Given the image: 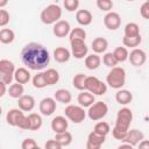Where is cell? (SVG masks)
<instances>
[{"label": "cell", "mask_w": 149, "mask_h": 149, "mask_svg": "<svg viewBox=\"0 0 149 149\" xmlns=\"http://www.w3.org/2000/svg\"><path fill=\"white\" fill-rule=\"evenodd\" d=\"M21 61L28 69L41 71L49 64L50 55L48 49L41 43L30 42L22 48Z\"/></svg>", "instance_id": "6da1fadb"}, {"label": "cell", "mask_w": 149, "mask_h": 149, "mask_svg": "<svg viewBox=\"0 0 149 149\" xmlns=\"http://www.w3.org/2000/svg\"><path fill=\"white\" fill-rule=\"evenodd\" d=\"M126 83V71L121 66H113L111 68V71L106 76V84L111 86L112 88L119 90L122 88V86Z\"/></svg>", "instance_id": "7a4b0ae2"}, {"label": "cell", "mask_w": 149, "mask_h": 149, "mask_svg": "<svg viewBox=\"0 0 149 149\" xmlns=\"http://www.w3.org/2000/svg\"><path fill=\"white\" fill-rule=\"evenodd\" d=\"M62 17V8L56 3L48 5L40 14V19L44 24H54Z\"/></svg>", "instance_id": "3957f363"}, {"label": "cell", "mask_w": 149, "mask_h": 149, "mask_svg": "<svg viewBox=\"0 0 149 149\" xmlns=\"http://www.w3.org/2000/svg\"><path fill=\"white\" fill-rule=\"evenodd\" d=\"M85 90L94 95H104L107 92V84L101 81L95 76H86Z\"/></svg>", "instance_id": "277c9868"}, {"label": "cell", "mask_w": 149, "mask_h": 149, "mask_svg": "<svg viewBox=\"0 0 149 149\" xmlns=\"http://www.w3.org/2000/svg\"><path fill=\"white\" fill-rule=\"evenodd\" d=\"M64 113H65L66 119H69L73 123H80L86 118V112H85L84 107H81L80 105H70V104H68V106L65 107Z\"/></svg>", "instance_id": "5b68a950"}, {"label": "cell", "mask_w": 149, "mask_h": 149, "mask_svg": "<svg viewBox=\"0 0 149 149\" xmlns=\"http://www.w3.org/2000/svg\"><path fill=\"white\" fill-rule=\"evenodd\" d=\"M107 112H108V106L104 101H94L91 106H88L86 113L92 121H99L106 116Z\"/></svg>", "instance_id": "8992f818"}, {"label": "cell", "mask_w": 149, "mask_h": 149, "mask_svg": "<svg viewBox=\"0 0 149 149\" xmlns=\"http://www.w3.org/2000/svg\"><path fill=\"white\" fill-rule=\"evenodd\" d=\"M132 120H133V112L130 111V108L123 107V108H121V109L118 111L116 120H115V125L114 126L128 130L129 129V126L132 123Z\"/></svg>", "instance_id": "52a82bcc"}, {"label": "cell", "mask_w": 149, "mask_h": 149, "mask_svg": "<svg viewBox=\"0 0 149 149\" xmlns=\"http://www.w3.org/2000/svg\"><path fill=\"white\" fill-rule=\"evenodd\" d=\"M70 45H71V54L74 58L83 59L86 57L88 52V48L85 44L84 40H72L70 41Z\"/></svg>", "instance_id": "ba28073f"}, {"label": "cell", "mask_w": 149, "mask_h": 149, "mask_svg": "<svg viewBox=\"0 0 149 149\" xmlns=\"http://www.w3.org/2000/svg\"><path fill=\"white\" fill-rule=\"evenodd\" d=\"M104 24L109 30H116L121 26V16L119 13L109 10L104 16Z\"/></svg>", "instance_id": "9c48e42d"}, {"label": "cell", "mask_w": 149, "mask_h": 149, "mask_svg": "<svg viewBox=\"0 0 149 149\" xmlns=\"http://www.w3.org/2000/svg\"><path fill=\"white\" fill-rule=\"evenodd\" d=\"M128 59H129V62H130L132 65H134V66H141V65H143L146 63L147 55H146L144 50L134 48L128 54Z\"/></svg>", "instance_id": "30bf717a"}, {"label": "cell", "mask_w": 149, "mask_h": 149, "mask_svg": "<svg viewBox=\"0 0 149 149\" xmlns=\"http://www.w3.org/2000/svg\"><path fill=\"white\" fill-rule=\"evenodd\" d=\"M38 108H40V112L42 115L49 116V115L54 114V112L56 111V100L54 98H50V97L43 98L40 101Z\"/></svg>", "instance_id": "8fae6325"}, {"label": "cell", "mask_w": 149, "mask_h": 149, "mask_svg": "<svg viewBox=\"0 0 149 149\" xmlns=\"http://www.w3.org/2000/svg\"><path fill=\"white\" fill-rule=\"evenodd\" d=\"M143 139H144V134L141 130H139L136 128H133V129H128V132H127L122 142H126V143L130 144L132 147H136Z\"/></svg>", "instance_id": "7c38bea8"}, {"label": "cell", "mask_w": 149, "mask_h": 149, "mask_svg": "<svg viewBox=\"0 0 149 149\" xmlns=\"http://www.w3.org/2000/svg\"><path fill=\"white\" fill-rule=\"evenodd\" d=\"M106 136L97 133V132H91L87 136V142H86V148L87 149H99L104 143H105Z\"/></svg>", "instance_id": "4fadbf2b"}, {"label": "cell", "mask_w": 149, "mask_h": 149, "mask_svg": "<svg viewBox=\"0 0 149 149\" xmlns=\"http://www.w3.org/2000/svg\"><path fill=\"white\" fill-rule=\"evenodd\" d=\"M71 30V27H70V23L66 21V20H58L57 22L54 23V28H52V33L56 37H65L69 35Z\"/></svg>", "instance_id": "5bb4252c"}, {"label": "cell", "mask_w": 149, "mask_h": 149, "mask_svg": "<svg viewBox=\"0 0 149 149\" xmlns=\"http://www.w3.org/2000/svg\"><path fill=\"white\" fill-rule=\"evenodd\" d=\"M51 129L56 133H63L65 130H68V127H69V122H68V119L63 115H57L55 116L52 120H51Z\"/></svg>", "instance_id": "9a60e30c"}, {"label": "cell", "mask_w": 149, "mask_h": 149, "mask_svg": "<svg viewBox=\"0 0 149 149\" xmlns=\"http://www.w3.org/2000/svg\"><path fill=\"white\" fill-rule=\"evenodd\" d=\"M17 105L19 108L23 112H30L34 109L35 107V99L31 95H27V94H22L19 99H17Z\"/></svg>", "instance_id": "2e32d148"}, {"label": "cell", "mask_w": 149, "mask_h": 149, "mask_svg": "<svg viewBox=\"0 0 149 149\" xmlns=\"http://www.w3.org/2000/svg\"><path fill=\"white\" fill-rule=\"evenodd\" d=\"M76 20L80 26H90L92 23V13L87 9H78L76 12Z\"/></svg>", "instance_id": "e0dca14e"}, {"label": "cell", "mask_w": 149, "mask_h": 149, "mask_svg": "<svg viewBox=\"0 0 149 149\" xmlns=\"http://www.w3.org/2000/svg\"><path fill=\"white\" fill-rule=\"evenodd\" d=\"M13 77H14V80L16 83H20V84L23 85V84H27L30 80L31 74L28 71V69H26V68H19V69H15Z\"/></svg>", "instance_id": "ac0fdd59"}, {"label": "cell", "mask_w": 149, "mask_h": 149, "mask_svg": "<svg viewBox=\"0 0 149 149\" xmlns=\"http://www.w3.org/2000/svg\"><path fill=\"white\" fill-rule=\"evenodd\" d=\"M77 101H78V104H79L81 107H84V108H85V107H88V106H91V105L95 101L94 94H92L91 92L84 90V91H81V92L78 94Z\"/></svg>", "instance_id": "d6986e66"}, {"label": "cell", "mask_w": 149, "mask_h": 149, "mask_svg": "<svg viewBox=\"0 0 149 149\" xmlns=\"http://www.w3.org/2000/svg\"><path fill=\"white\" fill-rule=\"evenodd\" d=\"M52 55H54L55 61L58 62V63H65V62H68V61L70 59V57H71V52H70L66 48H64V47H57V48L54 50Z\"/></svg>", "instance_id": "ffe728a7"}, {"label": "cell", "mask_w": 149, "mask_h": 149, "mask_svg": "<svg viewBox=\"0 0 149 149\" xmlns=\"http://www.w3.org/2000/svg\"><path fill=\"white\" fill-rule=\"evenodd\" d=\"M92 50L94 54H102L107 50V47H108V42L106 38L104 37H95L93 41H92Z\"/></svg>", "instance_id": "44dd1931"}, {"label": "cell", "mask_w": 149, "mask_h": 149, "mask_svg": "<svg viewBox=\"0 0 149 149\" xmlns=\"http://www.w3.org/2000/svg\"><path fill=\"white\" fill-rule=\"evenodd\" d=\"M115 100L120 105H128L133 100V94L128 90L119 88L118 92L115 93Z\"/></svg>", "instance_id": "7402d4cb"}, {"label": "cell", "mask_w": 149, "mask_h": 149, "mask_svg": "<svg viewBox=\"0 0 149 149\" xmlns=\"http://www.w3.org/2000/svg\"><path fill=\"white\" fill-rule=\"evenodd\" d=\"M54 99L58 102H62V104H70L71 100H72V95H71V92L69 90H65V88H59L55 92L54 94Z\"/></svg>", "instance_id": "603a6c76"}, {"label": "cell", "mask_w": 149, "mask_h": 149, "mask_svg": "<svg viewBox=\"0 0 149 149\" xmlns=\"http://www.w3.org/2000/svg\"><path fill=\"white\" fill-rule=\"evenodd\" d=\"M101 63V58L99 57L98 54H91V55H86L85 57V66L88 70H95L100 66Z\"/></svg>", "instance_id": "cb8c5ba5"}, {"label": "cell", "mask_w": 149, "mask_h": 149, "mask_svg": "<svg viewBox=\"0 0 149 149\" xmlns=\"http://www.w3.org/2000/svg\"><path fill=\"white\" fill-rule=\"evenodd\" d=\"M23 114V111H21L20 108H12L7 112L6 114V121L9 126L12 127H16V122H17V119L20 118V115Z\"/></svg>", "instance_id": "d4e9b609"}, {"label": "cell", "mask_w": 149, "mask_h": 149, "mask_svg": "<svg viewBox=\"0 0 149 149\" xmlns=\"http://www.w3.org/2000/svg\"><path fill=\"white\" fill-rule=\"evenodd\" d=\"M43 73H44V79L47 81V85H50L51 86V85H55V84L58 83V80H59V73H58L57 70L50 68V69H47Z\"/></svg>", "instance_id": "484cf974"}, {"label": "cell", "mask_w": 149, "mask_h": 149, "mask_svg": "<svg viewBox=\"0 0 149 149\" xmlns=\"http://www.w3.org/2000/svg\"><path fill=\"white\" fill-rule=\"evenodd\" d=\"M24 92V88H23V85L20 84V83H12L9 85V88L7 90V93L9 94L10 98H14V99H19Z\"/></svg>", "instance_id": "4316f807"}, {"label": "cell", "mask_w": 149, "mask_h": 149, "mask_svg": "<svg viewBox=\"0 0 149 149\" xmlns=\"http://www.w3.org/2000/svg\"><path fill=\"white\" fill-rule=\"evenodd\" d=\"M28 120H29V130H38L42 127V118L40 114L37 113H30L28 115Z\"/></svg>", "instance_id": "83f0119b"}, {"label": "cell", "mask_w": 149, "mask_h": 149, "mask_svg": "<svg viewBox=\"0 0 149 149\" xmlns=\"http://www.w3.org/2000/svg\"><path fill=\"white\" fill-rule=\"evenodd\" d=\"M55 140L61 144V147H68L72 142V134L68 130H65L63 133H56Z\"/></svg>", "instance_id": "f1b7e54d"}, {"label": "cell", "mask_w": 149, "mask_h": 149, "mask_svg": "<svg viewBox=\"0 0 149 149\" xmlns=\"http://www.w3.org/2000/svg\"><path fill=\"white\" fill-rule=\"evenodd\" d=\"M15 38V34L10 28L0 29V42L2 44H10Z\"/></svg>", "instance_id": "f546056e"}, {"label": "cell", "mask_w": 149, "mask_h": 149, "mask_svg": "<svg viewBox=\"0 0 149 149\" xmlns=\"http://www.w3.org/2000/svg\"><path fill=\"white\" fill-rule=\"evenodd\" d=\"M142 42V37L141 35H135V36H123L122 38V43L123 47L126 48H136L137 45H140V43Z\"/></svg>", "instance_id": "4dcf8cb0"}, {"label": "cell", "mask_w": 149, "mask_h": 149, "mask_svg": "<svg viewBox=\"0 0 149 149\" xmlns=\"http://www.w3.org/2000/svg\"><path fill=\"white\" fill-rule=\"evenodd\" d=\"M128 49L126 47H118L114 49L113 51V55L115 57V59L118 61V63H122V62H126L128 59Z\"/></svg>", "instance_id": "1f68e13d"}, {"label": "cell", "mask_w": 149, "mask_h": 149, "mask_svg": "<svg viewBox=\"0 0 149 149\" xmlns=\"http://www.w3.org/2000/svg\"><path fill=\"white\" fill-rule=\"evenodd\" d=\"M69 38H70V41H72V40H84L85 41V38H86V31L83 28H80V27H76V28H73V29L70 30Z\"/></svg>", "instance_id": "d6a6232c"}, {"label": "cell", "mask_w": 149, "mask_h": 149, "mask_svg": "<svg viewBox=\"0 0 149 149\" xmlns=\"http://www.w3.org/2000/svg\"><path fill=\"white\" fill-rule=\"evenodd\" d=\"M31 81H33V86H34L35 88H43V87L48 86V85H47V81H45V79H44V73L41 72V71L37 72V73L33 77Z\"/></svg>", "instance_id": "836d02e7"}, {"label": "cell", "mask_w": 149, "mask_h": 149, "mask_svg": "<svg viewBox=\"0 0 149 149\" xmlns=\"http://www.w3.org/2000/svg\"><path fill=\"white\" fill-rule=\"evenodd\" d=\"M0 71H3V72L9 73V74H14L15 65L9 59H6V58L0 59Z\"/></svg>", "instance_id": "e575fe53"}, {"label": "cell", "mask_w": 149, "mask_h": 149, "mask_svg": "<svg viewBox=\"0 0 149 149\" xmlns=\"http://www.w3.org/2000/svg\"><path fill=\"white\" fill-rule=\"evenodd\" d=\"M123 31H125V36H135L140 34V27L135 22H128L125 26Z\"/></svg>", "instance_id": "d590c367"}, {"label": "cell", "mask_w": 149, "mask_h": 149, "mask_svg": "<svg viewBox=\"0 0 149 149\" xmlns=\"http://www.w3.org/2000/svg\"><path fill=\"white\" fill-rule=\"evenodd\" d=\"M85 79H86V76L84 73H77L72 79V84H73L74 88H77L79 91H84L85 90Z\"/></svg>", "instance_id": "8d00e7d4"}, {"label": "cell", "mask_w": 149, "mask_h": 149, "mask_svg": "<svg viewBox=\"0 0 149 149\" xmlns=\"http://www.w3.org/2000/svg\"><path fill=\"white\" fill-rule=\"evenodd\" d=\"M93 130L99 133V134H101V135H104V136H106L111 132V127H109V125L106 121H99V122L95 123Z\"/></svg>", "instance_id": "74e56055"}, {"label": "cell", "mask_w": 149, "mask_h": 149, "mask_svg": "<svg viewBox=\"0 0 149 149\" xmlns=\"http://www.w3.org/2000/svg\"><path fill=\"white\" fill-rule=\"evenodd\" d=\"M102 63L108 68H113L118 65V61L115 59L113 52H105L102 56Z\"/></svg>", "instance_id": "f35d334b"}, {"label": "cell", "mask_w": 149, "mask_h": 149, "mask_svg": "<svg viewBox=\"0 0 149 149\" xmlns=\"http://www.w3.org/2000/svg\"><path fill=\"white\" fill-rule=\"evenodd\" d=\"M97 7L102 12H109L113 8L112 0H97Z\"/></svg>", "instance_id": "ab89813d"}, {"label": "cell", "mask_w": 149, "mask_h": 149, "mask_svg": "<svg viewBox=\"0 0 149 149\" xmlns=\"http://www.w3.org/2000/svg\"><path fill=\"white\" fill-rule=\"evenodd\" d=\"M127 132L128 130H126V129H122V128H120V127H116V126H114L113 127V129H112V135H113V137L115 139V140H119V141H123V139H125V136H126V134H127Z\"/></svg>", "instance_id": "60d3db41"}, {"label": "cell", "mask_w": 149, "mask_h": 149, "mask_svg": "<svg viewBox=\"0 0 149 149\" xmlns=\"http://www.w3.org/2000/svg\"><path fill=\"white\" fill-rule=\"evenodd\" d=\"M16 127H19L20 129H23V130H29V120H28V115L26 116L24 114H21L20 118L17 119Z\"/></svg>", "instance_id": "b9f144b4"}, {"label": "cell", "mask_w": 149, "mask_h": 149, "mask_svg": "<svg viewBox=\"0 0 149 149\" xmlns=\"http://www.w3.org/2000/svg\"><path fill=\"white\" fill-rule=\"evenodd\" d=\"M63 5L68 12H74L79 7V0H64Z\"/></svg>", "instance_id": "7bdbcfd3"}, {"label": "cell", "mask_w": 149, "mask_h": 149, "mask_svg": "<svg viewBox=\"0 0 149 149\" xmlns=\"http://www.w3.org/2000/svg\"><path fill=\"white\" fill-rule=\"evenodd\" d=\"M21 148L22 149H35V148H38L36 141L31 137H28V139H24L21 143Z\"/></svg>", "instance_id": "ee69618b"}, {"label": "cell", "mask_w": 149, "mask_h": 149, "mask_svg": "<svg viewBox=\"0 0 149 149\" xmlns=\"http://www.w3.org/2000/svg\"><path fill=\"white\" fill-rule=\"evenodd\" d=\"M9 13L6 9L0 8V27H6L9 23Z\"/></svg>", "instance_id": "f6af8a7d"}, {"label": "cell", "mask_w": 149, "mask_h": 149, "mask_svg": "<svg viewBox=\"0 0 149 149\" xmlns=\"http://www.w3.org/2000/svg\"><path fill=\"white\" fill-rule=\"evenodd\" d=\"M140 14L143 19L146 20H149V1H144L140 8Z\"/></svg>", "instance_id": "bcb514c9"}, {"label": "cell", "mask_w": 149, "mask_h": 149, "mask_svg": "<svg viewBox=\"0 0 149 149\" xmlns=\"http://www.w3.org/2000/svg\"><path fill=\"white\" fill-rule=\"evenodd\" d=\"M13 79H14L13 74H9V73H6V72H3V71H0V80L3 81L6 85L12 84Z\"/></svg>", "instance_id": "7dc6e473"}, {"label": "cell", "mask_w": 149, "mask_h": 149, "mask_svg": "<svg viewBox=\"0 0 149 149\" xmlns=\"http://www.w3.org/2000/svg\"><path fill=\"white\" fill-rule=\"evenodd\" d=\"M44 148L45 149H61V144L54 139V140H48L44 144Z\"/></svg>", "instance_id": "c3c4849f"}, {"label": "cell", "mask_w": 149, "mask_h": 149, "mask_svg": "<svg viewBox=\"0 0 149 149\" xmlns=\"http://www.w3.org/2000/svg\"><path fill=\"white\" fill-rule=\"evenodd\" d=\"M6 93H7V85L0 80V98L3 97Z\"/></svg>", "instance_id": "681fc988"}, {"label": "cell", "mask_w": 149, "mask_h": 149, "mask_svg": "<svg viewBox=\"0 0 149 149\" xmlns=\"http://www.w3.org/2000/svg\"><path fill=\"white\" fill-rule=\"evenodd\" d=\"M137 146H139V148H140V149H141V148H149V142H148L147 140H144V139H143V140H142Z\"/></svg>", "instance_id": "f907efd6"}, {"label": "cell", "mask_w": 149, "mask_h": 149, "mask_svg": "<svg viewBox=\"0 0 149 149\" xmlns=\"http://www.w3.org/2000/svg\"><path fill=\"white\" fill-rule=\"evenodd\" d=\"M119 148L121 149V148H129V149H132L133 147L130 146V144H128V143H126V142H123V143H121L120 146H119Z\"/></svg>", "instance_id": "816d5d0a"}, {"label": "cell", "mask_w": 149, "mask_h": 149, "mask_svg": "<svg viewBox=\"0 0 149 149\" xmlns=\"http://www.w3.org/2000/svg\"><path fill=\"white\" fill-rule=\"evenodd\" d=\"M8 0H0V8H3L5 6H7Z\"/></svg>", "instance_id": "f5cc1de1"}, {"label": "cell", "mask_w": 149, "mask_h": 149, "mask_svg": "<svg viewBox=\"0 0 149 149\" xmlns=\"http://www.w3.org/2000/svg\"><path fill=\"white\" fill-rule=\"evenodd\" d=\"M1 114H2V108H1V106H0V116H1Z\"/></svg>", "instance_id": "db71d44e"}, {"label": "cell", "mask_w": 149, "mask_h": 149, "mask_svg": "<svg viewBox=\"0 0 149 149\" xmlns=\"http://www.w3.org/2000/svg\"><path fill=\"white\" fill-rule=\"evenodd\" d=\"M127 1H135V0H127Z\"/></svg>", "instance_id": "11a10c76"}]
</instances>
